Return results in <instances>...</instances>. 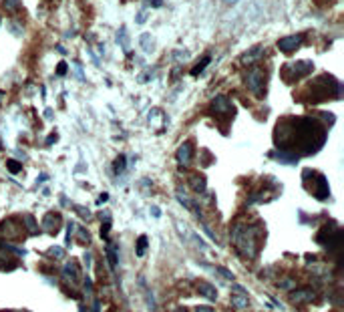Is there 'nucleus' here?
I'll use <instances>...</instances> for the list:
<instances>
[{"label":"nucleus","mask_w":344,"mask_h":312,"mask_svg":"<svg viewBox=\"0 0 344 312\" xmlns=\"http://www.w3.org/2000/svg\"><path fill=\"white\" fill-rule=\"evenodd\" d=\"M304 42V36L302 35H292V36H284L278 40V49L282 53H294L296 49H300V44Z\"/></svg>","instance_id":"7ed1b4c3"},{"label":"nucleus","mask_w":344,"mask_h":312,"mask_svg":"<svg viewBox=\"0 0 344 312\" xmlns=\"http://www.w3.org/2000/svg\"><path fill=\"white\" fill-rule=\"evenodd\" d=\"M8 167H10V172H18V170H20L16 161H8Z\"/></svg>","instance_id":"9b49d317"},{"label":"nucleus","mask_w":344,"mask_h":312,"mask_svg":"<svg viewBox=\"0 0 344 312\" xmlns=\"http://www.w3.org/2000/svg\"><path fill=\"white\" fill-rule=\"evenodd\" d=\"M0 99H2V93H0Z\"/></svg>","instance_id":"4468645a"},{"label":"nucleus","mask_w":344,"mask_h":312,"mask_svg":"<svg viewBox=\"0 0 344 312\" xmlns=\"http://www.w3.org/2000/svg\"><path fill=\"white\" fill-rule=\"evenodd\" d=\"M226 2H230V4H234V2H238V0H226Z\"/></svg>","instance_id":"ddd939ff"},{"label":"nucleus","mask_w":344,"mask_h":312,"mask_svg":"<svg viewBox=\"0 0 344 312\" xmlns=\"http://www.w3.org/2000/svg\"><path fill=\"white\" fill-rule=\"evenodd\" d=\"M0 2H2V0H0Z\"/></svg>","instance_id":"2eb2a0df"},{"label":"nucleus","mask_w":344,"mask_h":312,"mask_svg":"<svg viewBox=\"0 0 344 312\" xmlns=\"http://www.w3.org/2000/svg\"><path fill=\"white\" fill-rule=\"evenodd\" d=\"M232 109V103L228 101V97H215L211 101V111L213 113H228Z\"/></svg>","instance_id":"39448f33"},{"label":"nucleus","mask_w":344,"mask_h":312,"mask_svg":"<svg viewBox=\"0 0 344 312\" xmlns=\"http://www.w3.org/2000/svg\"><path fill=\"white\" fill-rule=\"evenodd\" d=\"M57 73H59V75H65V73H67V63H59V67H57Z\"/></svg>","instance_id":"9d476101"},{"label":"nucleus","mask_w":344,"mask_h":312,"mask_svg":"<svg viewBox=\"0 0 344 312\" xmlns=\"http://www.w3.org/2000/svg\"><path fill=\"white\" fill-rule=\"evenodd\" d=\"M149 38H151V36H149V35H143V36H141V44H143V49H145V51H151Z\"/></svg>","instance_id":"1a4fd4ad"},{"label":"nucleus","mask_w":344,"mask_h":312,"mask_svg":"<svg viewBox=\"0 0 344 312\" xmlns=\"http://www.w3.org/2000/svg\"><path fill=\"white\" fill-rule=\"evenodd\" d=\"M264 85H266V75L260 67H252L245 73V87L256 95L262 97L264 95Z\"/></svg>","instance_id":"f03ea898"},{"label":"nucleus","mask_w":344,"mask_h":312,"mask_svg":"<svg viewBox=\"0 0 344 312\" xmlns=\"http://www.w3.org/2000/svg\"><path fill=\"white\" fill-rule=\"evenodd\" d=\"M179 159H181L183 163L189 161V145H183V147L179 149Z\"/></svg>","instance_id":"0eeeda50"},{"label":"nucleus","mask_w":344,"mask_h":312,"mask_svg":"<svg viewBox=\"0 0 344 312\" xmlns=\"http://www.w3.org/2000/svg\"><path fill=\"white\" fill-rule=\"evenodd\" d=\"M2 4H4V8H6L8 12H18V10L22 8V2H20V0H2Z\"/></svg>","instance_id":"423d86ee"},{"label":"nucleus","mask_w":344,"mask_h":312,"mask_svg":"<svg viewBox=\"0 0 344 312\" xmlns=\"http://www.w3.org/2000/svg\"><path fill=\"white\" fill-rule=\"evenodd\" d=\"M209 61H211V59H209V57H206V59H204L200 65H195V67H193V70H191V73H193V75H200V73H202V70H204L207 65H209Z\"/></svg>","instance_id":"6e6552de"},{"label":"nucleus","mask_w":344,"mask_h":312,"mask_svg":"<svg viewBox=\"0 0 344 312\" xmlns=\"http://www.w3.org/2000/svg\"><path fill=\"white\" fill-rule=\"evenodd\" d=\"M262 55H264V46H262V44H256V46H252L250 51H245V55L241 57V63H243V65H254L256 61L262 59Z\"/></svg>","instance_id":"20e7f679"},{"label":"nucleus","mask_w":344,"mask_h":312,"mask_svg":"<svg viewBox=\"0 0 344 312\" xmlns=\"http://www.w3.org/2000/svg\"><path fill=\"white\" fill-rule=\"evenodd\" d=\"M151 2H153V4H155V8H159V6H161V4H163V2H161V0H151Z\"/></svg>","instance_id":"f8f14e48"},{"label":"nucleus","mask_w":344,"mask_h":312,"mask_svg":"<svg viewBox=\"0 0 344 312\" xmlns=\"http://www.w3.org/2000/svg\"><path fill=\"white\" fill-rule=\"evenodd\" d=\"M314 70V65L310 63V61H296V63H290V65H286L284 69H282V75H284V79L288 81V83H296V81H300L302 77H306Z\"/></svg>","instance_id":"f257e3e1"}]
</instances>
